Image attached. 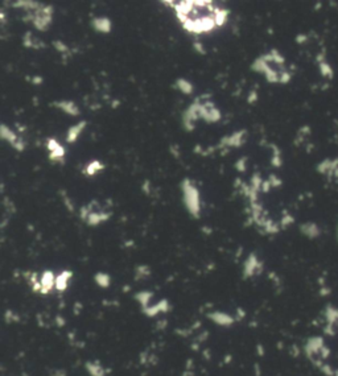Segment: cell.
<instances>
[{"instance_id":"obj_1","label":"cell","mask_w":338,"mask_h":376,"mask_svg":"<svg viewBox=\"0 0 338 376\" xmlns=\"http://www.w3.org/2000/svg\"><path fill=\"white\" fill-rule=\"evenodd\" d=\"M94 25H95V29L102 32H108L110 31V28H111V24H110L108 19H106V17L96 19L95 21H94Z\"/></svg>"},{"instance_id":"obj_2","label":"cell","mask_w":338,"mask_h":376,"mask_svg":"<svg viewBox=\"0 0 338 376\" xmlns=\"http://www.w3.org/2000/svg\"><path fill=\"white\" fill-rule=\"evenodd\" d=\"M84 127V123H80L78 126L73 127V128L69 131V136H68V140H69V142H73V140H76Z\"/></svg>"},{"instance_id":"obj_4","label":"cell","mask_w":338,"mask_h":376,"mask_svg":"<svg viewBox=\"0 0 338 376\" xmlns=\"http://www.w3.org/2000/svg\"><path fill=\"white\" fill-rule=\"evenodd\" d=\"M1 138L3 139H7L8 142H11L13 143L16 140V136L13 134H12L11 131H8L5 127H1Z\"/></svg>"},{"instance_id":"obj_5","label":"cell","mask_w":338,"mask_h":376,"mask_svg":"<svg viewBox=\"0 0 338 376\" xmlns=\"http://www.w3.org/2000/svg\"><path fill=\"white\" fill-rule=\"evenodd\" d=\"M178 87L182 90L184 92H190L192 91V84L189 83V82H186L185 79H178Z\"/></svg>"},{"instance_id":"obj_3","label":"cell","mask_w":338,"mask_h":376,"mask_svg":"<svg viewBox=\"0 0 338 376\" xmlns=\"http://www.w3.org/2000/svg\"><path fill=\"white\" fill-rule=\"evenodd\" d=\"M58 106H61L66 112H69V114H78V110L76 107V104L73 102H64V103H58Z\"/></svg>"}]
</instances>
